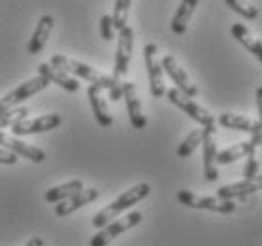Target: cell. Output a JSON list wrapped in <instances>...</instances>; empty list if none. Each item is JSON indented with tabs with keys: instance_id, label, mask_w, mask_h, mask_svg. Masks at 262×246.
Here are the masks:
<instances>
[{
	"instance_id": "1",
	"label": "cell",
	"mask_w": 262,
	"mask_h": 246,
	"mask_svg": "<svg viewBox=\"0 0 262 246\" xmlns=\"http://www.w3.org/2000/svg\"><path fill=\"white\" fill-rule=\"evenodd\" d=\"M151 192V186L147 182H140L136 186H132L130 190H126L125 193H121L119 197L115 199L114 203H110L106 209H102L100 212H96L93 218V228L102 229L106 228L107 223H112L114 220H117L121 212H125L126 209H130L132 204L140 203L142 199H145Z\"/></svg>"
},
{
	"instance_id": "2",
	"label": "cell",
	"mask_w": 262,
	"mask_h": 246,
	"mask_svg": "<svg viewBox=\"0 0 262 246\" xmlns=\"http://www.w3.org/2000/svg\"><path fill=\"white\" fill-rule=\"evenodd\" d=\"M49 65H53L55 68H60V70H64L66 74H72V76H78V78L85 80V82H89L91 85H95L98 89H112V85L117 82L114 80L112 76H106V74L98 72L96 68L93 66L85 65L81 61H76L68 57V55H53L51 57V63Z\"/></svg>"
},
{
	"instance_id": "3",
	"label": "cell",
	"mask_w": 262,
	"mask_h": 246,
	"mask_svg": "<svg viewBox=\"0 0 262 246\" xmlns=\"http://www.w3.org/2000/svg\"><path fill=\"white\" fill-rule=\"evenodd\" d=\"M49 87V82L42 76H36V78H30L27 82L19 85L17 89H13L12 93H8L6 97L0 99V114H4L8 110L17 108V104L29 101L30 97H34L36 93H42Z\"/></svg>"
},
{
	"instance_id": "4",
	"label": "cell",
	"mask_w": 262,
	"mask_h": 246,
	"mask_svg": "<svg viewBox=\"0 0 262 246\" xmlns=\"http://www.w3.org/2000/svg\"><path fill=\"white\" fill-rule=\"evenodd\" d=\"M178 201L189 209H200V210H213L219 214H232L236 210L234 201H221L217 197H208V195H198L189 190H179Z\"/></svg>"
},
{
	"instance_id": "5",
	"label": "cell",
	"mask_w": 262,
	"mask_h": 246,
	"mask_svg": "<svg viewBox=\"0 0 262 246\" xmlns=\"http://www.w3.org/2000/svg\"><path fill=\"white\" fill-rule=\"evenodd\" d=\"M142 220H143L142 212H130V214H126V216L121 218V220H114L112 223H107L106 228L98 229V233L91 239V246H107L114 239H117L121 233H125V231H128V229H132V228H136Z\"/></svg>"
},
{
	"instance_id": "6",
	"label": "cell",
	"mask_w": 262,
	"mask_h": 246,
	"mask_svg": "<svg viewBox=\"0 0 262 246\" xmlns=\"http://www.w3.org/2000/svg\"><path fill=\"white\" fill-rule=\"evenodd\" d=\"M166 99L172 102L173 106H178L179 110H183L185 114L189 116L191 120H194L196 123H200L202 127H209V125H215V118L209 114L208 110L202 108L200 104L189 99V97H185L181 91H178L176 87L173 89H168L166 91Z\"/></svg>"
},
{
	"instance_id": "7",
	"label": "cell",
	"mask_w": 262,
	"mask_h": 246,
	"mask_svg": "<svg viewBox=\"0 0 262 246\" xmlns=\"http://www.w3.org/2000/svg\"><path fill=\"white\" fill-rule=\"evenodd\" d=\"M157 44H147L143 48V59H145V68H147L149 76V89L151 95L155 99L166 95V87H164V70L161 66V61L157 59Z\"/></svg>"
},
{
	"instance_id": "8",
	"label": "cell",
	"mask_w": 262,
	"mask_h": 246,
	"mask_svg": "<svg viewBox=\"0 0 262 246\" xmlns=\"http://www.w3.org/2000/svg\"><path fill=\"white\" fill-rule=\"evenodd\" d=\"M132 49H134V30L126 25L125 29L119 30V38H117V53H115L114 76H112L117 82H121V78H125L126 72H128Z\"/></svg>"
},
{
	"instance_id": "9",
	"label": "cell",
	"mask_w": 262,
	"mask_h": 246,
	"mask_svg": "<svg viewBox=\"0 0 262 246\" xmlns=\"http://www.w3.org/2000/svg\"><path fill=\"white\" fill-rule=\"evenodd\" d=\"M202 152H204V176L208 182L219 178L217 171V127L209 125L202 129Z\"/></svg>"
},
{
	"instance_id": "10",
	"label": "cell",
	"mask_w": 262,
	"mask_h": 246,
	"mask_svg": "<svg viewBox=\"0 0 262 246\" xmlns=\"http://www.w3.org/2000/svg\"><path fill=\"white\" fill-rule=\"evenodd\" d=\"M161 66H162V70L172 78V82L176 84V89L181 91L185 97L192 99V97L198 95V87L192 84V80L189 78V74L185 72V68L179 65L178 59H176L173 55H164L161 61Z\"/></svg>"
},
{
	"instance_id": "11",
	"label": "cell",
	"mask_w": 262,
	"mask_h": 246,
	"mask_svg": "<svg viewBox=\"0 0 262 246\" xmlns=\"http://www.w3.org/2000/svg\"><path fill=\"white\" fill-rule=\"evenodd\" d=\"M60 123H62V118L59 114H43L40 118H34V120L19 121L10 131H12V137L17 138L27 137V135H38V133L51 131V129H57Z\"/></svg>"
},
{
	"instance_id": "12",
	"label": "cell",
	"mask_w": 262,
	"mask_h": 246,
	"mask_svg": "<svg viewBox=\"0 0 262 246\" xmlns=\"http://www.w3.org/2000/svg\"><path fill=\"white\" fill-rule=\"evenodd\" d=\"M0 146H4L8 152L15 154L17 157H25V159H29L32 163H42L46 159V152L43 150L27 144V142H23V140H19V138L12 137V135H8L4 131H0Z\"/></svg>"
},
{
	"instance_id": "13",
	"label": "cell",
	"mask_w": 262,
	"mask_h": 246,
	"mask_svg": "<svg viewBox=\"0 0 262 246\" xmlns=\"http://www.w3.org/2000/svg\"><path fill=\"white\" fill-rule=\"evenodd\" d=\"M262 190V174H258L256 178H251V180H242V182H234V184H227L217 190V199L221 201H234L236 197H247V195H253V193L260 192Z\"/></svg>"
},
{
	"instance_id": "14",
	"label": "cell",
	"mask_w": 262,
	"mask_h": 246,
	"mask_svg": "<svg viewBox=\"0 0 262 246\" xmlns=\"http://www.w3.org/2000/svg\"><path fill=\"white\" fill-rule=\"evenodd\" d=\"M123 99L126 102V112H128V120L134 129H143L147 125V120L142 112V102L138 99L136 85L132 82H123Z\"/></svg>"
},
{
	"instance_id": "15",
	"label": "cell",
	"mask_w": 262,
	"mask_h": 246,
	"mask_svg": "<svg viewBox=\"0 0 262 246\" xmlns=\"http://www.w3.org/2000/svg\"><path fill=\"white\" fill-rule=\"evenodd\" d=\"M38 76L46 78L49 84H57L64 91H68V93H74V91L79 89L78 80L72 78L70 74H66L64 70H60V68H55V66L49 65V63H40V65H38Z\"/></svg>"
},
{
	"instance_id": "16",
	"label": "cell",
	"mask_w": 262,
	"mask_h": 246,
	"mask_svg": "<svg viewBox=\"0 0 262 246\" xmlns=\"http://www.w3.org/2000/svg\"><path fill=\"white\" fill-rule=\"evenodd\" d=\"M98 195H100V193H98L96 187H87V190L83 187L78 195H74V197H70L68 201H62V203L57 204V206H55V214H57V216H68V214L76 212V210L85 206V204L96 201Z\"/></svg>"
},
{
	"instance_id": "17",
	"label": "cell",
	"mask_w": 262,
	"mask_h": 246,
	"mask_svg": "<svg viewBox=\"0 0 262 246\" xmlns=\"http://www.w3.org/2000/svg\"><path fill=\"white\" fill-rule=\"evenodd\" d=\"M87 97H89L91 108H93V114H95L98 125H102V127L112 125V123H114V118L110 114L106 99L102 97V89H98L95 85H89V87H87Z\"/></svg>"
},
{
	"instance_id": "18",
	"label": "cell",
	"mask_w": 262,
	"mask_h": 246,
	"mask_svg": "<svg viewBox=\"0 0 262 246\" xmlns=\"http://www.w3.org/2000/svg\"><path fill=\"white\" fill-rule=\"evenodd\" d=\"M53 23L55 21L51 15H42L40 17V21H38L34 29V34H32L29 46H27L30 55H38L46 48V44H48L49 36H51V30H53Z\"/></svg>"
},
{
	"instance_id": "19",
	"label": "cell",
	"mask_w": 262,
	"mask_h": 246,
	"mask_svg": "<svg viewBox=\"0 0 262 246\" xmlns=\"http://www.w3.org/2000/svg\"><path fill=\"white\" fill-rule=\"evenodd\" d=\"M230 32H232V36L236 38V40H238V42L247 49V51H251V53L255 55L256 59L262 63V40H258V38L253 36V34L249 32V29L242 23H234L232 29H230Z\"/></svg>"
},
{
	"instance_id": "20",
	"label": "cell",
	"mask_w": 262,
	"mask_h": 246,
	"mask_svg": "<svg viewBox=\"0 0 262 246\" xmlns=\"http://www.w3.org/2000/svg\"><path fill=\"white\" fill-rule=\"evenodd\" d=\"M198 6V0H183L178 6V12L172 17V23H170V29H172L173 34H185L187 30V25L191 21L192 13Z\"/></svg>"
},
{
	"instance_id": "21",
	"label": "cell",
	"mask_w": 262,
	"mask_h": 246,
	"mask_svg": "<svg viewBox=\"0 0 262 246\" xmlns=\"http://www.w3.org/2000/svg\"><path fill=\"white\" fill-rule=\"evenodd\" d=\"M256 148H258V146H255L251 140L238 142V144L230 146V148L217 154V165H228V163H232V161H238L242 157H247V156H251V154H255Z\"/></svg>"
},
{
	"instance_id": "22",
	"label": "cell",
	"mask_w": 262,
	"mask_h": 246,
	"mask_svg": "<svg viewBox=\"0 0 262 246\" xmlns=\"http://www.w3.org/2000/svg\"><path fill=\"white\" fill-rule=\"evenodd\" d=\"M81 190H83V182L70 180L66 182V184H60V186H55L51 190H48L46 192V201L48 203H62V201H68L70 197L78 195Z\"/></svg>"
},
{
	"instance_id": "23",
	"label": "cell",
	"mask_w": 262,
	"mask_h": 246,
	"mask_svg": "<svg viewBox=\"0 0 262 246\" xmlns=\"http://www.w3.org/2000/svg\"><path fill=\"white\" fill-rule=\"evenodd\" d=\"M219 125L225 127V129H236V131L242 133H251L253 127H255V121L245 118V116L239 114H230V112H225V114L219 116Z\"/></svg>"
},
{
	"instance_id": "24",
	"label": "cell",
	"mask_w": 262,
	"mask_h": 246,
	"mask_svg": "<svg viewBox=\"0 0 262 246\" xmlns=\"http://www.w3.org/2000/svg\"><path fill=\"white\" fill-rule=\"evenodd\" d=\"M200 144H202V129H194V131L189 133V135L183 138V142L179 144L178 157H181V159L189 157Z\"/></svg>"
},
{
	"instance_id": "25",
	"label": "cell",
	"mask_w": 262,
	"mask_h": 246,
	"mask_svg": "<svg viewBox=\"0 0 262 246\" xmlns=\"http://www.w3.org/2000/svg\"><path fill=\"white\" fill-rule=\"evenodd\" d=\"M130 0H117L114 4V15H112V23L115 30H123L126 27V19H128V10H130Z\"/></svg>"
},
{
	"instance_id": "26",
	"label": "cell",
	"mask_w": 262,
	"mask_h": 246,
	"mask_svg": "<svg viewBox=\"0 0 262 246\" xmlns=\"http://www.w3.org/2000/svg\"><path fill=\"white\" fill-rule=\"evenodd\" d=\"M27 116H29V108H25V106H19V108L8 110L4 114H0V131L12 129L15 123L27 120Z\"/></svg>"
},
{
	"instance_id": "27",
	"label": "cell",
	"mask_w": 262,
	"mask_h": 246,
	"mask_svg": "<svg viewBox=\"0 0 262 246\" xmlns=\"http://www.w3.org/2000/svg\"><path fill=\"white\" fill-rule=\"evenodd\" d=\"M227 6L236 12L238 15H242L244 19H256L258 17V8H255L253 4H244L238 0H227Z\"/></svg>"
},
{
	"instance_id": "28",
	"label": "cell",
	"mask_w": 262,
	"mask_h": 246,
	"mask_svg": "<svg viewBox=\"0 0 262 246\" xmlns=\"http://www.w3.org/2000/svg\"><path fill=\"white\" fill-rule=\"evenodd\" d=\"M100 36L106 40V42H112L115 38V29L114 23H112V15H102L100 17Z\"/></svg>"
},
{
	"instance_id": "29",
	"label": "cell",
	"mask_w": 262,
	"mask_h": 246,
	"mask_svg": "<svg viewBox=\"0 0 262 246\" xmlns=\"http://www.w3.org/2000/svg\"><path fill=\"white\" fill-rule=\"evenodd\" d=\"M256 176H258V161H256L255 154H251V156H247V163L244 167V180H251Z\"/></svg>"
},
{
	"instance_id": "30",
	"label": "cell",
	"mask_w": 262,
	"mask_h": 246,
	"mask_svg": "<svg viewBox=\"0 0 262 246\" xmlns=\"http://www.w3.org/2000/svg\"><path fill=\"white\" fill-rule=\"evenodd\" d=\"M19 157L8 150H0V165H17Z\"/></svg>"
},
{
	"instance_id": "31",
	"label": "cell",
	"mask_w": 262,
	"mask_h": 246,
	"mask_svg": "<svg viewBox=\"0 0 262 246\" xmlns=\"http://www.w3.org/2000/svg\"><path fill=\"white\" fill-rule=\"evenodd\" d=\"M110 99L112 101H119L123 99V82H115L112 85V89H110Z\"/></svg>"
},
{
	"instance_id": "32",
	"label": "cell",
	"mask_w": 262,
	"mask_h": 246,
	"mask_svg": "<svg viewBox=\"0 0 262 246\" xmlns=\"http://www.w3.org/2000/svg\"><path fill=\"white\" fill-rule=\"evenodd\" d=\"M256 106H258V125L262 129V87L256 89Z\"/></svg>"
},
{
	"instance_id": "33",
	"label": "cell",
	"mask_w": 262,
	"mask_h": 246,
	"mask_svg": "<svg viewBox=\"0 0 262 246\" xmlns=\"http://www.w3.org/2000/svg\"><path fill=\"white\" fill-rule=\"evenodd\" d=\"M25 246H43V239H40V237H34V239H30Z\"/></svg>"
}]
</instances>
